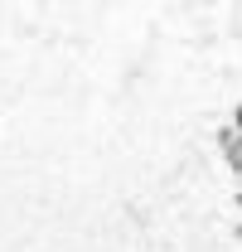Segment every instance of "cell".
Listing matches in <instances>:
<instances>
[{
  "label": "cell",
  "instance_id": "1",
  "mask_svg": "<svg viewBox=\"0 0 242 252\" xmlns=\"http://www.w3.org/2000/svg\"><path fill=\"white\" fill-rule=\"evenodd\" d=\"M228 165L242 170V136H238V141H228Z\"/></svg>",
  "mask_w": 242,
  "mask_h": 252
}]
</instances>
